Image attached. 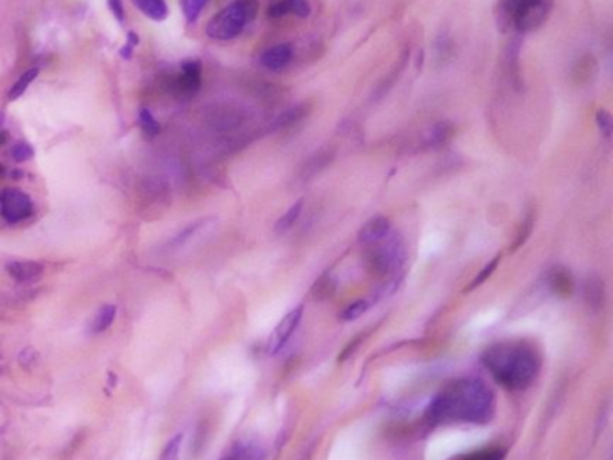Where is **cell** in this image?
Returning a JSON list of instances; mask_svg holds the SVG:
<instances>
[{"label":"cell","mask_w":613,"mask_h":460,"mask_svg":"<svg viewBox=\"0 0 613 460\" xmlns=\"http://www.w3.org/2000/svg\"><path fill=\"white\" fill-rule=\"evenodd\" d=\"M494 394L477 378H460L446 385L425 412L430 426L439 425H487L494 417Z\"/></svg>","instance_id":"obj_1"},{"label":"cell","mask_w":613,"mask_h":460,"mask_svg":"<svg viewBox=\"0 0 613 460\" xmlns=\"http://www.w3.org/2000/svg\"><path fill=\"white\" fill-rule=\"evenodd\" d=\"M482 365L504 388L524 390L540 374L541 354L529 341H500L484 351Z\"/></svg>","instance_id":"obj_2"},{"label":"cell","mask_w":613,"mask_h":460,"mask_svg":"<svg viewBox=\"0 0 613 460\" xmlns=\"http://www.w3.org/2000/svg\"><path fill=\"white\" fill-rule=\"evenodd\" d=\"M550 13V0H500L499 23L504 31L529 33L538 29Z\"/></svg>","instance_id":"obj_3"},{"label":"cell","mask_w":613,"mask_h":460,"mask_svg":"<svg viewBox=\"0 0 613 460\" xmlns=\"http://www.w3.org/2000/svg\"><path fill=\"white\" fill-rule=\"evenodd\" d=\"M256 0H234L232 4L216 13L207 23V36L219 42H227L243 33L246 26L256 18Z\"/></svg>","instance_id":"obj_4"},{"label":"cell","mask_w":613,"mask_h":460,"mask_svg":"<svg viewBox=\"0 0 613 460\" xmlns=\"http://www.w3.org/2000/svg\"><path fill=\"white\" fill-rule=\"evenodd\" d=\"M405 257V245L401 238L391 230L385 238L367 245L365 261H367L369 270L376 275H392V273L398 275L401 273Z\"/></svg>","instance_id":"obj_5"},{"label":"cell","mask_w":613,"mask_h":460,"mask_svg":"<svg viewBox=\"0 0 613 460\" xmlns=\"http://www.w3.org/2000/svg\"><path fill=\"white\" fill-rule=\"evenodd\" d=\"M33 199L18 189H4L0 192V214L6 221H23L33 214Z\"/></svg>","instance_id":"obj_6"},{"label":"cell","mask_w":613,"mask_h":460,"mask_svg":"<svg viewBox=\"0 0 613 460\" xmlns=\"http://www.w3.org/2000/svg\"><path fill=\"white\" fill-rule=\"evenodd\" d=\"M303 311H304L303 306L295 307V310H291L288 314H284L283 320L277 324L272 336H270L268 340V347H266L270 354H276L277 351L283 349L284 345L288 344V340L293 336V333H295L297 327H299L300 320H303Z\"/></svg>","instance_id":"obj_7"},{"label":"cell","mask_w":613,"mask_h":460,"mask_svg":"<svg viewBox=\"0 0 613 460\" xmlns=\"http://www.w3.org/2000/svg\"><path fill=\"white\" fill-rule=\"evenodd\" d=\"M175 92L180 97H192L202 87V65L198 60L182 63L180 76L175 80Z\"/></svg>","instance_id":"obj_8"},{"label":"cell","mask_w":613,"mask_h":460,"mask_svg":"<svg viewBox=\"0 0 613 460\" xmlns=\"http://www.w3.org/2000/svg\"><path fill=\"white\" fill-rule=\"evenodd\" d=\"M291 58H293V47L290 43H277L261 54L259 62L265 69L281 70L290 65Z\"/></svg>","instance_id":"obj_9"},{"label":"cell","mask_w":613,"mask_h":460,"mask_svg":"<svg viewBox=\"0 0 613 460\" xmlns=\"http://www.w3.org/2000/svg\"><path fill=\"white\" fill-rule=\"evenodd\" d=\"M311 13L308 0H277L270 6V18H284V16H297V18H308Z\"/></svg>","instance_id":"obj_10"},{"label":"cell","mask_w":613,"mask_h":460,"mask_svg":"<svg viewBox=\"0 0 613 460\" xmlns=\"http://www.w3.org/2000/svg\"><path fill=\"white\" fill-rule=\"evenodd\" d=\"M391 230V221H389L385 216H376V218L369 219V221L362 226L358 239H360V243H364V245L367 246L379 241L381 238H385Z\"/></svg>","instance_id":"obj_11"},{"label":"cell","mask_w":613,"mask_h":460,"mask_svg":"<svg viewBox=\"0 0 613 460\" xmlns=\"http://www.w3.org/2000/svg\"><path fill=\"white\" fill-rule=\"evenodd\" d=\"M8 273L18 283H33L43 275V266L36 261H13L8 265Z\"/></svg>","instance_id":"obj_12"},{"label":"cell","mask_w":613,"mask_h":460,"mask_svg":"<svg viewBox=\"0 0 613 460\" xmlns=\"http://www.w3.org/2000/svg\"><path fill=\"white\" fill-rule=\"evenodd\" d=\"M265 459V451L257 442L254 441H243L232 448V451L223 460H263Z\"/></svg>","instance_id":"obj_13"},{"label":"cell","mask_w":613,"mask_h":460,"mask_svg":"<svg viewBox=\"0 0 613 460\" xmlns=\"http://www.w3.org/2000/svg\"><path fill=\"white\" fill-rule=\"evenodd\" d=\"M146 16H150L151 20H161L168 18V4L166 0H131Z\"/></svg>","instance_id":"obj_14"},{"label":"cell","mask_w":613,"mask_h":460,"mask_svg":"<svg viewBox=\"0 0 613 460\" xmlns=\"http://www.w3.org/2000/svg\"><path fill=\"white\" fill-rule=\"evenodd\" d=\"M452 133H453L452 124L445 123V121H443V123H437L435 126H432L428 131H426L425 135L426 146H432V148L441 146V144H445V142L452 137Z\"/></svg>","instance_id":"obj_15"},{"label":"cell","mask_w":613,"mask_h":460,"mask_svg":"<svg viewBox=\"0 0 613 460\" xmlns=\"http://www.w3.org/2000/svg\"><path fill=\"white\" fill-rule=\"evenodd\" d=\"M548 284H550L552 290L560 293V295H568V293H572V288H574L570 273L561 268H556L548 275Z\"/></svg>","instance_id":"obj_16"},{"label":"cell","mask_w":613,"mask_h":460,"mask_svg":"<svg viewBox=\"0 0 613 460\" xmlns=\"http://www.w3.org/2000/svg\"><path fill=\"white\" fill-rule=\"evenodd\" d=\"M115 306L114 304H107V306L101 307L96 314H94L92 320V333H103L108 327L112 326L115 319Z\"/></svg>","instance_id":"obj_17"},{"label":"cell","mask_w":613,"mask_h":460,"mask_svg":"<svg viewBox=\"0 0 613 460\" xmlns=\"http://www.w3.org/2000/svg\"><path fill=\"white\" fill-rule=\"evenodd\" d=\"M506 449L499 448V446H491V448L477 449V451L466 453L462 456H457L452 460H504L506 459Z\"/></svg>","instance_id":"obj_18"},{"label":"cell","mask_w":613,"mask_h":460,"mask_svg":"<svg viewBox=\"0 0 613 460\" xmlns=\"http://www.w3.org/2000/svg\"><path fill=\"white\" fill-rule=\"evenodd\" d=\"M36 76H38V69H36V67L26 70V72H23L22 76L18 77V81H15V84L11 87V90H9V99L11 101L18 99V97L22 96L23 92H26L27 87H31V83L36 80Z\"/></svg>","instance_id":"obj_19"},{"label":"cell","mask_w":613,"mask_h":460,"mask_svg":"<svg viewBox=\"0 0 613 460\" xmlns=\"http://www.w3.org/2000/svg\"><path fill=\"white\" fill-rule=\"evenodd\" d=\"M303 207H304V202L303 199H299L295 205H291V207L288 209V212H284V214L281 216L279 221L276 223V230L279 232V234L281 232H286L288 229H291V226H293V223L299 219L300 212H303Z\"/></svg>","instance_id":"obj_20"},{"label":"cell","mask_w":613,"mask_h":460,"mask_svg":"<svg viewBox=\"0 0 613 460\" xmlns=\"http://www.w3.org/2000/svg\"><path fill=\"white\" fill-rule=\"evenodd\" d=\"M308 108L304 106V104H297V106H291L290 110H286L284 114H281L279 117H277L276 121V128H284V126H290V124H293L295 121L303 119L304 115H306Z\"/></svg>","instance_id":"obj_21"},{"label":"cell","mask_w":613,"mask_h":460,"mask_svg":"<svg viewBox=\"0 0 613 460\" xmlns=\"http://www.w3.org/2000/svg\"><path fill=\"white\" fill-rule=\"evenodd\" d=\"M331 158H333V153L331 151H318L317 155H313V157L310 158V162L306 164V175L308 177H311V175H315V172L322 171L324 168H326L327 164L331 162Z\"/></svg>","instance_id":"obj_22"},{"label":"cell","mask_w":613,"mask_h":460,"mask_svg":"<svg viewBox=\"0 0 613 460\" xmlns=\"http://www.w3.org/2000/svg\"><path fill=\"white\" fill-rule=\"evenodd\" d=\"M207 2L209 0H182V13H184L185 20H188V22H196L200 13L207 6Z\"/></svg>","instance_id":"obj_23"},{"label":"cell","mask_w":613,"mask_h":460,"mask_svg":"<svg viewBox=\"0 0 613 460\" xmlns=\"http://www.w3.org/2000/svg\"><path fill=\"white\" fill-rule=\"evenodd\" d=\"M182 441H184V435L178 434L164 446L158 460H180V451H182Z\"/></svg>","instance_id":"obj_24"},{"label":"cell","mask_w":613,"mask_h":460,"mask_svg":"<svg viewBox=\"0 0 613 460\" xmlns=\"http://www.w3.org/2000/svg\"><path fill=\"white\" fill-rule=\"evenodd\" d=\"M139 119H141V126L148 137H155V135L161 133V124L157 123V119L151 115L150 110H141V117H139Z\"/></svg>","instance_id":"obj_25"},{"label":"cell","mask_w":613,"mask_h":460,"mask_svg":"<svg viewBox=\"0 0 613 460\" xmlns=\"http://www.w3.org/2000/svg\"><path fill=\"white\" fill-rule=\"evenodd\" d=\"M369 306H371V300H367V299L357 300V302H353L351 306L345 307V311L342 313V320H345V322H351V320L358 319L360 314H364L365 311L369 310Z\"/></svg>","instance_id":"obj_26"},{"label":"cell","mask_w":613,"mask_h":460,"mask_svg":"<svg viewBox=\"0 0 613 460\" xmlns=\"http://www.w3.org/2000/svg\"><path fill=\"white\" fill-rule=\"evenodd\" d=\"M499 263H500V256H494L493 259H491V263L489 265L486 266V268H482L479 272V275L475 277V280H473L472 284H470L468 286V290H473V288H477V286H480V284L484 283V280H487L489 279V275L491 273L494 272V270H497V266H499Z\"/></svg>","instance_id":"obj_27"},{"label":"cell","mask_w":613,"mask_h":460,"mask_svg":"<svg viewBox=\"0 0 613 460\" xmlns=\"http://www.w3.org/2000/svg\"><path fill=\"white\" fill-rule=\"evenodd\" d=\"M595 121H597V124H599V128L602 130V133H604L606 137H609V135H612V130H613L612 115H609L606 110H599L597 114H595Z\"/></svg>","instance_id":"obj_28"},{"label":"cell","mask_w":613,"mask_h":460,"mask_svg":"<svg viewBox=\"0 0 613 460\" xmlns=\"http://www.w3.org/2000/svg\"><path fill=\"white\" fill-rule=\"evenodd\" d=\"M11 157L18 162L27 160V158L33 157V148L29 146V144H26V142H18V144H15V146H13Z\"/></svg>","instance_id":"obj_29"},{"label":"cell","mask_w":613,"mask_h":460,"mask_svg":"<svg viewBox=\"0 0 613 460\" xmlns=\"http://www.w3.org/2000/svg\"><path fill=\"white\" fill-rule=\"evenodd\" d=\"M531 229H533V216H529V218H527V219H525V221H524V225H521V229H520V238H518V239H516V243H514V248H518V246H520L521 243L525 241V239L529 238Z\"/></svg>","instance_id":"obj_30"},{"label":"cell","mask_w":613,"mask_h":460,"mask_svg":"<svg viewBox=\"0 0 613 460\" xmlns=\"http://www.w3.org/2000/svg\"><path fill=\"white\" fill-rule=\"evenodd\" d=\"M110 8H112V11H114L115 18H119L121 22H123V18H124L123 2H121V0H110Z\"/></svg>","instance_id":"obj_31"},{"label":"cell","mask_w":613,"mask_h":460,"mask_svg":"<svg viewBox=\"0 0 613 460\" xmlns=\"http://www.w3.org/2000/svg\"><path fill=\"white\" fill-rule=\"evenodd\" d=\"M0 177H2V168H0Z\"/></svg>","instance_id":"obj_32"}]
</instances>
